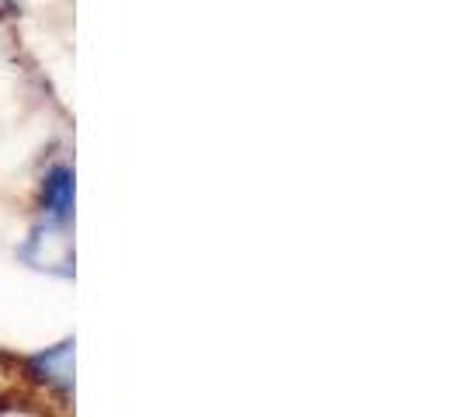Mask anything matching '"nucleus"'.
Listing matches in <instances>:
<instances>
[{
	"instance_id": "f257e3e1",
	"label": "nucleus",
	"mask_w": 462,
	"mask_h": 417,
	"mask_svg": "<svg viewBox=\"0 0 462 417\" xmlns=\"http://www.w3.org/2000/svg\"><path fill=\"white\" fill-rule=\"evenodd\" d=\"M42 212L46 223L67 227L73 216V171L69 167H52L42 181Z\"/></svg>"
},
{
	"instance_id": "f03ea898",
	"label": "nucleus",
	"mask_w": 462,
	"mask_h": 417,
	"mask_svg": "<svg viewBox=\"0 0 462 417\" xmlns=\"http://www.w3.org/2000/svg\"><path fill=\"white\" fill-rule=\"evenodd\" d=\"M69 341H63V345L49 348V351H42V355H35L28 366H32V372H35V379H42L46 386H52V390H63L67 394L69 383H73V362H69Z\"/></svg>"
}]
</instances>
